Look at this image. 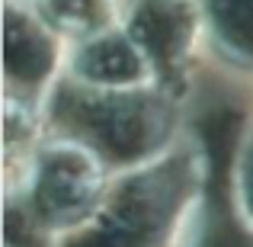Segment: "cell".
I'll list each match as a JSON object with an SVG mask.
<instances>
[{"instance_id": "7a4b0ae2", "label": "cell", "mask_w": 253, "mask_h": 247, "mask_svg": "<svg viewBox=\"0 0 253 247\" xmlns=\"http://www.w3.org/2000/svg\"><path fill=\"white\" fill-rule=\"evenodd\" d=\"M106 196L103 157L81 138H55L32 154L26 170L29 212L55 228H77Z\"/></svg>"}, {"instance_id": "9c48e42d", "label": "cell", "mask_w": 253, "mask_h": 247, "mask_svg": "<svg viewBox=\"0 0 253 247\" xmlns=\"http://www.w3.org/2000/svg\"><path fill=\"white\" fill-rule=\"evenodd\" d=\"M189 247H253V231L237 228V225L224 222V218H211L202 225Z\"/></svg>"}, {"instance_id": "3957f363", "label": "cell", "mask_w": 253, "mask_h": 247, "mask_svg": "<svg viewBox=\"0 0 253 247\" xmlns=\"http://www.w3.org/2000/svg\"><path fill=\"white\" fill-rule=\"evenodd\" d=\"M64 109H74L81 135L99 157L109 154L119 161H141L167 129L164 103L148 90H93L77 84V93L64 99Z\"/></svg>"}, {"instance_id": "52a82bcc", "label": "cell", "mask_w": 253, "mask_h": 247, "mask_svg": "<svg viewBox=\"0 0 253 247\" xmlns=\"http://www.w3.org/2000/svg\"><path fill=\"white\" fill-rule=\"evenodd\" d=\"M199 6L224 55L253 64V0H199Z\"/></svg>"}, {"instance_id": "ba28073f", "label": "cell", "mask_w": 253, "mask_h": 247, "mask_svg": "<svg viewBox=\"0 0 253 247\" xmlns=\"http://www.w3.org/2000/svg\"><path fill=\"white\" fill-rule=\"evenodd\" d=\"M39 13L51 29L86 39L93 32L112 29L119 6L116 0H39Z\"/></svg>"}, {"instance_id": "8992f818", "label": "cell", "mask_w": 253, "mask_h": 247, "mask_svg": "<svg viewBox=\"0 0 253 247\" xmlns=\"http://www.w3.org/2000/svg\"><path fill=\"white\" fill-rule=\"evenodd\" d=\"M55 29L29 6L6 3V74L10 81L39 87L55 71Z\"/></svg>"}, {"instance_id": "30bf717a", "label": "cell", "mask_w": 253, "mask_h": 247, "mask_svg": "<svg viewBox=\"0 0 253 247\" xmlns=\"http://www.w3.org/2000/svg\"><path fill=\"white\" fill-rule=\"evenodd\" d=\"M241 199H244L247 215L253 218V145H250L247 154H244V164H241Z\"/></svg>"}, {"instance_id": "277c9868", "label": "cell", "mask_w": 253, "mask_h": 247, "mask_svg": "<svg viewBox=\"0 0 253 247\" xmlns=\"http://www.w3.org/2000/svg\"><path fill=\"white\" fill-rule=\"evenodd\" d=\"M122 19V29L144 49L157 74L189 55L199 26L205 23L196 0H125Z\"/></svg>"}, {"instance_id": "6da1fadb", "label": "cell", "mask_w": 253, "mask_h": 247, "mask_svg": "<svg viewBox=\"0 0 253 247\" xmlns=\"http://www.w3.org/2000/svg\"><path fill=\"white\" fill-rule=\"evenodd\" d=\"M189 177L183 164L141 167L106 193L71 247H161L186 209Z\"/></svg>"}, {"instance_id": "5b68a950", "label": "cell", "mask_w": 253, "mask_h": 247, "mask_svg": "<svg viewBox=\"0 0 253 247\" xmlns=\"http://www.w3.org/2000/svg\"><path fill=\"white\" fill-rule=\"evenodd\" d=\"M71 74L77 84L93 90H148L157 77V68L128 32L112 26L77 39Z\"/></svg>"}]
</instances>
